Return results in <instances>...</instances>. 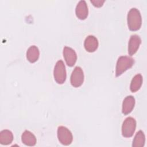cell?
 I'll list each match as a JSON object with an SVG mask.
<instances>
[{
    "label": "cell",
    "instance_id": "4",
    "mask_svg": "<svg viewBox=\"0 0 147 147\" xmlns=\"http://www.w3.org/2000/svg\"><path fill=\"white\" fill-rule=\"evenodd\" d=\"M136 127V119L131 117L126 118L123 122L122 125V135L124 137H131L135 131Z\"/></svg>",
    "mask_w": 147,
    "mask_h": 147
},
{
    "label": "cell",
    "instance_id": "7",
    "mask_svg": "<svg viewBox=\"0 0 147 147\" xmlns=\"http://www.w3.org/2000/svg\"><path fill=\"white\" fill-rule=\"evenodd\" d=\"M63 56L66 64L69 67L75 65L77 60V55L75 51L69 47H64L63 48Z\"/></svg>",
    "mask_w": 147,
    "mask_h": 147
},
{
    "label": "cell",
    "instance_id": "15",
    "mask_svg": "<svg viewBox=\"0 0 147 147\" xmlns=\"http://www.w3.org/2000/svg\"><path fill=\"white\" fill-rule=\"evenodd\" d=\"M13 140V135L9 130H3L0 132V144L2 145H9Z\"/></svg>",
    "mask_w": 147,
    "mask_h": 147
},
{
    "label": "cell",
    "instance_id": "6",
    "mask_svg": "<svg viewBox=\"0 0 147 147\" xmlns=\"http://www.w3.org/2000/svg\"><path fill=\"white\" fill-rule=\"evenodd\" d=\"M84 81V74L80 67H76L72 72L70 82L71 85L74 87H79L82 86Z\"/></svg>",
    "mask_w": 147,
    "mask_h": 147
},
{
    "label": "cell",
    "instance_id": "10",
    "mask_svg": "<svg viewBox=\"0 0 147 147\" xmlns=\"http://www.w3.org/2000/svg\"><path fill=\"white\" fill-rule=\"evenodd\" d=\"M84 46L87 52H93L98 47V39L94 36L89 35L85 38Z\"/></svg>",
    "mask_w": 147,
    "mask_h": 147
},
{
    "label": "cell",
    "instance_id": "11",
    "mask_svg": "<svg viewBox=\"0 0 147 147\" xmlns=\"http://www.w3.org/2000/svg\"><path fill=\"white\" fill-rule=\"evenodd\" d=\"M135 105V99L131 95L127 96L123 100L122 112L123 114L127 115L131 112Z\"/></svg>",
    "mask_w": 147,
    "mask_h": 147
},
{
    "label": "cell",
    "instance_id": "9",
    "mask_svg": "<svg viewBox=\"0 0 147 147\" xmlns=\"http://www.w3.org/2000/svg\"><path fill=\"white\" fill-rule=\"evenodd\" d=\"M75 13L76 17L80 20H83L87 17L88 10L85 1L81 0L78 3L75 9Z\"/></svg>",
    "mask_w": 147,
    "mask_h": 147
},
{
    "label": "cell",
    "instance_id": "5",
    "mask_svg": "<svg viewBox=\"0 0 147 147\" xmlns=\"http://www.w3.org/2000/svg\"><path fill=\"white\" fill-rule=\"evenodd\" d=\"M57 138L59 142L64 145L71 144L73 140L71 131L63 126H60L57 128Z\"/></svg>",
    "mask_w": 147,
    "mask_h": 147
},
{
    "label": "cell",
    "instance_id": "2",
    "mask_svg": "<svg viewBox=\"0 0 147 147\" xmlns=\"http://www.w3.org/2000/svg\"><path fill=\"white\" fill-rule=\"evenodd\" d=\"M134 59L130 56H120L117 61L115 67V75L119 76L121 75L126 70L130 68L134 64Z\"/></svg>",
    "mask_w": 147,
    "mask_h": 147
},
{
    "label": "cell",
    "instance_id": "16",
    "mask_svg": "<svg viewBox=\"0 0 147 147\" xmlns=\"http://www.w3.org/2000/svg\"><path fill=\"white\" fill-rule=\"evenodd\" d=\"M145 142V137L144 132L142 130H139L136 134L133 141V147H142L144 146Z\"/></svg>",
    "mask_w": 147,
    "mask_h": 147
},
{
    "label": "cell",
    "instance_id": "1",
    "mask_svg": "<svg viewBox=\"0 0 147 147\" xmlns=\"http://www.w3.org/2000/svg\"><path fill=\"white\" fill-rule=\"evenodd\" d=\"M127 22L129 29L131 31H136L140 29L142 18L140 11L136 8H131L127 16Z\"/></svg>",
    "mask_w": 147,
    "mask_h": 147
},
{
    "label": "cell",
    "instance_id": "17",
    "mask_svg": "<svg viewBox=\"0 0 147 147\" xmlns=\"http://www.w3.org/2000/svg\"><path fill=\"white\" fill-rule=\"evenodd\" d=\"M90 2H91V3H92L93 4V5L94 6L97 7H100L103 5V4L105 2V1H104V0H91Z\"/></svg>",
    "mask_w": 147,
    "mask_h": 147
},
{
    "label": "cell",
    "instance_id": "14",
    "mask_svg": "<svg viewBox=\"0 0 147 147\" xmlns=\"http://www.w3.org/2000/svg\"><path fill=\"white\" fill-rule=\"evenodd\" d=\"M142 76L140 74H138L136 75L132 79L130 86V91L133 92H135L139 90L142 86Z\"/></svg>",
    "mask_w": 147,
    "mask_h": 147
},
{
    "label": "cell",
    "instance_id": "12",
    "mask_svg": "<svg viewBox=\"0 0 147 147\" xmlns=\"http://www.w3.org/2000/svg\"><path fill=\"white\" fill-rule=\"evenodd\" d=\"M21 141L27 146H34L36 144L35 136L29 130H25L21 136Z\"/></svg>",
    "mask_w": 147,
    "mask_h": 147
},
{
    "label": "cell",
    "instance_id": "13",
    "mask_svg": "<svg viewBox=\"0 0 147 147\" xmlns=\"http://www.w3.org/2000/svg\"><path fill=\"white\" fill-rule=\"evenodd\" d=\"M39 56V49L35 45L30 46L26 51V59L30 63L36 62L38 59Z\"/></svg>",
    "mask_w": 147,
    "mask_h": 147
},
{
    "label": "cell",
    "instance_id": "8",
    "mask_svg": "<svg viewBox=\"0 0 147 147\" xmlns=\"http://www.w3.org/2000/svg\"><path fill=\"white\" fill-rule=\"evenodd\" d=\"M141 43L140 37L137 34L131 35L128 42V53L130 56H133L138 51Z\"/></svg>",
    "mask_w": 147,
    "mask_h": 147
},
{
    "label": "cell",
    "instance_id": "3",
    "mask_svg": "<svg viewBox=\"0 0 147 147\" xmlns=\"http://www.w3.org/2000/svg\"><path fill=\"white\" fill-rule=\"evenodd\" d=\"M53 76L55 80L58 84H63L66 79V70L64 62L61 60H58L54 67Z\"/></svg>",
    "mask_w": 147,
    "mask_h": 147
}]
</instances>
